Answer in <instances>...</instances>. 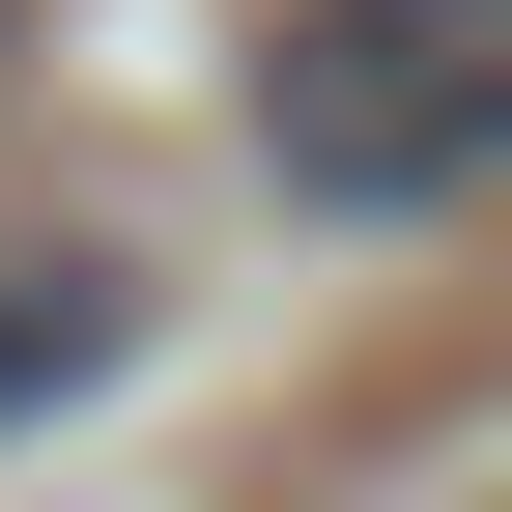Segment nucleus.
<instances>
[{"label":"nucleus","instance_id":"1","mask_svg":"<svg viewBox=\"0 0 512 512\" xmlns=\"http://www.w3.org/2000/svg\"><path fill=\"white\" fill-rule=\"evenodd\" d=\"M256 171L313 228H456L512 171V0H285L256 29Z\"/></svg>","mask_w":512,"mask_h":512},{"label":"nucleus","instance_id":"2","mask_svg":"<svg viewBox=\"0 0 512 512\" xmlns=\"http://www.w3.org/2000/svg\"><path fill=\"white\" fill-rule=\"evenodd\" d=\"M114 342H143V256H0V427H57Z\"/></svg>","mask_w":512,"mask_h":512}]
</instances>
